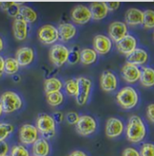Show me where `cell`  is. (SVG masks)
Wrapping results in <instances>:
<instances>
[{
	"label": "cell",
	"mask_w": 154,
	"mask_h": 156,
	"mask_svg": "<svg viewBox=\"0 0 154 156\" xmlns=\"http://www.w3.org/2000/svg\"><path fill=\"white\" fill-rule=\"evenodd\" d=\"M59 39L62 42H68L76 36L75 26L72 23H61L57 27Z\"/></svg>",
	"instance_id": "cell-19"
},
{
	"label": "cell",
	"mask_w": 154,
	"mask_h": 156,
	"mask_svg": "<svg viewBox=\"0 0 154 156\" xmlns=\"http://www.w3.org/2000/svg\"><path fill=\"white\" fill-rule=\"evenodd\" d=\"M122 156H141L140 153L132 147H128L123 150L122 152Z\"/></svg>",
	"instance_id": "cell-38"
},
{
	"label": "cell",
	"mask_w": 154,
	"mask_h": 156,
	"mask_svg": "<svg viewBox=\"0 0 154 156\" xmlns=\"http://www.w3.org/2000/svg\"><path fill=\"white\" fill-rule=\"evenodd\" d=\"M80 61V51L78 47H73L72 49H69V55L67 63L70 65H75Z\"/></svg>",
	"instance_id": "cell-35"
},
{
	"label": "cell",
	"mask_w": 154,
	"mask_h": 156,
	"mask_svg": "<svg viewBox=\"0 0 154 156\" xmlns=\"http://www.w3.org/2000/svg\"><path fill=\"white\" fill-rule=\"evenodd\" d=\"M37 37L43 44H54L59 40L57 27L50 24L42 26L37 31Z\"/></svg>",
	"instance_id": "cell-7"
},
{
	"label": "cell",
	"mask_w": 154,
	"mask_h": 156,
	"mask_svg": "<svg viewBox=\"0 0 154 156\" xmlns=\"http://www.w3.org/2000/svg\"><path fill=\"white\" fill-rule=\"evenodd\" d=\"M106 5L109 11H114L119 8V6L121 5V3L120 2H106Z\"/></svg>",
	"instance_id": "cell-42"
},
{
	"label": "cell",
	"mask_w": 154,
	"mask_h": 156,
	"mask_svg": "<svg viewBox=\"0 0 154 156\" xmlns=\"http://www.w3.org/2000/svg\"><path fill=\"white\" fill-rule=\"evenodd\" d=\"M71 19L76 25H85L92 19V14L88 6L77 5L71 11Z\"/></svg>",
	"instance_id": "cell-10"
},
{
	"label": "cell",
	"mask_w": 154,
	"mask_h": 156,
	"mask_svg": "<svg viewBox=\"0 0 154 156\" xmlns=\"http://www.w3.org/2000/svg\"><path fill=\"white\" fill-rule=\"evenodd\" d=\"M13 35L17 41H24L28 36V24L19 17H16L13 22Z\"/></svg>",
	"instance_id": "cell-18"
},
{
	"label": "cell",
	"mask_w": 154,
	"mask_h": 156,
	"mask_svg": "<svg viewBox=\"0 0 154 156\" xmlns=\"http://www.w3.org/2000/svg\"><path fill=\"white\" fill-rule=\"evenodd\" d=\"M127 33H128V28L126 24L121 21L113 22L108 28V34H109L108 37L115 43H118L125 36H127L128 35Z\"/></svg>",
	"instance_id": "cell-13"
},
{
	"label": "cell",
	"mask_w": 154,
	"mask_h": 156,
	"mask_svg": "<svg viewBox=\"0 0 154 156\" xmlns=\"http://www.w3.org/2000/svg\"><path fill=\"white\" fill-rule=\"evenodd\" d=\"M68 156H88V154L86 153H84L83 151L81 150H75L73 152H71Z\"/></svg>",
	"instance_id": "cell-43"
},
{
	"label": "cell",
	"mask_w": 154,
	"mask_h": 156,
	"mask_svg": "<svg viewBox=\"0 0 154 156\" xmlns=\"http://www.w3.org/2000/svg\"><path fill=\"white\" fill-rule=\"evenodd\" d=\"M3 49H4V41H3L2 37H0V52H1Z\"/></svg>",
	"instance_id": "cell-45"
},
{
	"label": "cell",
	"mask_w": 154,
	"mask_h": 156,
	"mask_svg": "<svg viewBox=\"0 0 154 156\" xmlns=\"http://www.w3.org/2000/svg\"><path fill=\"white\" fill-rule=\"evenodd\" d=\"M153 38H154V34H153Z\"/></svg>",
	"instance_id": "cell-49"
},
{
	"label": "cell",
	"mask_w": 154,
	"mask_h": 156,
	"mask_svg": "<svg viewBox=\"0 0 154 156\" xmlns=\"http://www.w3.org/2000/svg\"><path fill=\"white\" fill-rule=\"evenodd\" d=\"M3 113H4V111H3V108H2V105H1V104H0V116L3 115Z\"/></svg>",
	"instance_id": "cell-46"
},
{
	"label": "cell",
	"mask_w": 154,
	"mask_h": 156,
	"mask_svg": "<svg viewBox=\"0 0 154 156\" xmlns=\"http://www.w3.org/2000/svg\"><path fill=\"white\" fill-rule=\"evenodd\" d=\"M124 131V124L122 121L116 117H111L107 120L105 124V134L108 138H117Z\"/></svg>",
	"instance_id": "cell-11"
},
{
	"label": "cell",
	"mask_w": 154,
	"mask_h": 156,
	"mask_svg": "<svg viewBox=\"0 0 154 156\" xmlns=\"http://www.w3.org/2000/svg\"><path fill=\"white\" fill-rule=\"evenodd\" d=\"M116 48L121 54L127 56L137 48V40L134 37L127 35L118 43H116Z\"/></svg>",
	"instance_id": "cell-17"
},
{
	"label": "cell",
	"mask_w": 154,
	"mask_h": 156,
	"mask_svg": "<svg viewBox=\"0 0 154 156\" xmlns=\"http://www.w3.org/2000/svg\"><path fill=\"white\" fill-rule=\"evenodd\" d=\"M22 5L23 4L15 3V2H5V3L1 4V7H2V9L4 11L7 12V14L10 16H13V17L16 18V17L18 16L19 9H20V6Z\"/></svg>",
	"instance_id": "cell-28"
},
{
	"label": "cell",
	"mask_w": 154,
	"mask_h": 156,
	"mask_svg": "<svg viewBox=\"0 0 154 156\" xmlns=\"http://www.w3.org/2000/svg\"><path fill=\"white\" fill-rule=\"evenodd\" d=\"M69 48L62 44H54L49 50L50 62L56 67H62L67 63Z\"/></svg>",
	"instance_id": "cell-5"
},
{
	"label": "cell",
	"mask_w": 154,
	"mask_h": 156,
	"mask_svg": "<svg viewBox=\"0 0 154 156\" xmlns=\"http://www.w3.org/2000/svg\"><path fill=\"white\" fill-rule=\"evenodd\" d=\"M19 65L15 57L5 58V73L8 76L16 75L19 70Z\"/></svg>",
	"instance_id": "cell-29"
},
{
	"label": "cell",
	"mask_w": 154,
	"mask_h": 156,
	"mask_svg": "<svg viewBox=\"0 0 154 156\" xmlns=\"http://www.w3.org/2000/svg\"><path fill=\"white\" fill-rule=\"evenodd\" d=\"M116 101L121 108L125 110H130L137 105L139 95L137 91L133 87L125 86L117 93Z\"/></svg>",
	"instance_id": "cell-2"
},
{
	"label": "cell",
	"mask_w": 154,
	"mask_h": 156,
	"mask_svg": "<svg viewBox=\"0 0 154 156\" xmlns=\"http://www.w3.org/2000/svg\"><path fill=\"white\" fill-rule=\"evenodd\" d=\"M9 145L5 141L0 142V156H5L8 154L9 152Z\"/></svg>",
	"instance_id": "cell-39"
},
{
	"label": "cell",
	"mask_w": 154,
	"mask_h": 156,
	"mask_svg": "<svg viewBox=\"0 0 154 156\" xmlns=\"http://www.w3.org/2000/svg\"><path fill=\"white\" fill-rule=\"evenodd\" d=\"M148 53L142 49V48H136L132 53H131L129 55H127V63H130L134 66H142L148 61Z\"/></svg>",
	"instance_id": "cell-22"
},
{
	"label": "cell",
	"mask_w": 154,
	"mask_h": 156,
	"mask_svg": "<svg viewBox=\"0 0 154 156\" xmlns=\"http://www.w3.org/2000/svg\"><path fill=\"white\" fill-rule=\"evenodd\" d=\"M79 117H80V115L77 114L76 112L71 111V112H68L66 114V115H65V119L66 120L68 124L75 125L76 122H78V120H79Z\"/></svg>",
	"instance_id": "cell-37"
},
{
	"label": "cell",
	"mask_w": 154,
	"mask_h": 156,
	"mask_svg": "<svg viewBox=\"0 0 154 156\" xmlns=\"http://www.w3.org/2000/svg\"><path fill=\"white\" fill-rule=\"evenodd\" d=\"M89 9L92 14V19L97 21L105 18L109 13L106 2H93L90 5Z\"/></svg>",
	"instance_id": "cell-20"
},
{
	"label": "cell",
	"mask_w": 154,
	"mask_h": 156,
	"mask_svg": "<svg viewBox=\"0 0 154 156\" xmlns=\"http://www.w3.org/2000/svg\"><path fill=\"white\" fill-rule=\"evenodd\" d=\"M64 88L65 90V93L68 95L71 96H75L77 94V89H78V83H77L76 79L71 78L65 81L64 84Z\"/></svg>",
	"instance_id": "cell-33"
},
{
	"label": "cell",
	"mask_w": 154,
	"mask_h": 156,
	"mask_svg": "<svg viewBox=\"0 0 154 156\" xmlns=\"http://www.w3.org/2000/svg\"><path fill=\"white\" fill-rule=\"evenodd\" d=\"M17 17L23 19L27 24H33L37 20V13L32 7L26 5H22L20 6Z\"/></svg>",
	"instance_id": "cell-25"
},
{
	"label": "cell",
	"mask_w": 154,
	"mask_h": 156,
	"mask_svg": "<svg viewBox=\"0 0 154 156\" xmlns=\"http://www.w3.org/2000/svg\"><path fill=\"white\" fill-rule=\"evenodd\" d=\"M147 117L150 122L154 123V104H151L147 107Z\"/></svg>",
	"instance_id": "cell-41"
},
{
	"label": "cell",
	"mask_w": 154,
	"mask_h": 156,
	"mask_svg": "<svg viewBox=\"0 0 154 156\" xmlns=\"http://www.w3.org/2000/svg\"><path fill=\"white\" fill-rule=\"evenodd\" d=\"M10 156H30L28 149L22 144H15L10 149Z\"/></svg>",
	"instance_id": "cell-34"
},
{
	"label": "cell",
	"mask_w": 154,
	"mask_h": 156,
	"mask_svg": "<svg viewBox=\"0 0 154 156\" xmlns=\"http://www.w3.org/2000/svg\"><path fill=\"white\" fill-rule=\"evenodd\" d=\"M51 151L49 142L44 138H39L32 145L33 156H48Z\"/></svg>",
	"instance_id": "cell-23"
},
{
	"label": "cell",
	"mask_w": 154,
	"mask_h": 156,
	"mask_svg": "<svg viewBox=\"0 0 154 156\" xmlns=\"http://www.w3.org/2000/svg\"><path fill=\"white\" fill-rule=\"evenodd\" d=\"M100 85L104 92L110 93L115 91L118 86V80L116 76L109 70L103 71L100 77Z\"/></svg>",
	"instance_id": "cell-15"
},
{
	"label": "cell",
	"mask_w": 154,
	"mask_h": 156,
	"mask_svg": "<svg viewBox=\"0 0 154 156\" xmlns=\"http://www.w3.org/2000/svg\"><path fill=\"white\" fill-rule=\"evenodd\" d=\"M142 25L146 29L154 28V10L148 9L143 12Z\"/></svg>",
	"instance_id": "cell-32"
},
{
	"label": "cell",
	"mask_w": 154,
	"mask_h": 156,
	"mask_svg": "<svg viewBox=\"0 0 154 156\" xmlns=\"http://www.w3.org/2000/svg\"><path fill=\"white\" fill-rule=\"evenodd\" d=\"M112 40L104 35H97L93 40V50L97 53V55H106L112 49Z\"/></svg>",
	"instance_id": "cell-14"
},
{
	"label": "cell",
	"mask_w": 154,
	"mask_h": 156,
	"mask_svg": "<svg viewBox=\"0 0 154 156\" xmlns=\"http://www.w3.org/2000/svg\"><path fill=\"white\" fill-rule=\"evenodd\" d=\"M64 88V83L57 77H49L44 80V90L45 94H51L54 92H61Z\"/></svg>",
	"instance_id": "cell-26"
},
{
	"label": "cell",
	"mask_w": 154,
	"mask_h": 156,
	"mask_svg": "<svg viewBox=\"0 0 154 156\" xmlns=\"http://www.w3.org/2000/svg\"><path fill=\"white\" fill-rule=\"evenodd\" d=\"M16 60L17 61L19 66H28L31 65L35 59V51L32 47L22 46L16 52Z\"/></svg>",
	"instance_id": "cell-12"
},
{
	"label": "cell",
	"mask_w": 154,
	"mask_h": 156,
	"mask_svg": "<svg viewBox=\"0 0 154 156\" xmlns=\"http://www.w3.org/2000/svg\"><path fill=\"white\" fill-rule=\"evenodd\" d=\"M143 21V12L138 8H130L125 13V24L126 26H139Z\"/></svg>",
	"instance_id": "cell-21"
},
{
	"label": "cell",
	"mask_w": 154,
	"mask_h": 156,
	"mask_svg": "<svg viewBox=\"0 0 154 156\" xmlns=\"http://www.w3.org/2000/svg\"><path fill=\"white\" fill-rule=\"evenodd\" d=\"M0 104L5 114H12L23 106V100L14 91H5L0 95Z\"/></svg>",
	"instance_id": "cell-4"
},
{
	"label": "cell",
	"mask_w": 154,
	"mask_h": 156,
	"mask_svg": "<svg viewBox=\"0 0 154 156\" xmlns=\"http://www.w3.org/2000/svg\"><path fill=\"white\" fill-rule=\"evenodd\" d=\"M141 156H154V144H142L140 152Z\"/></svg>",
	"instance_id": "cell-36"
},
{
	"label": "cell",
	"mask_w": 154,
	"mask_h": 156,
	"mask_svg": "<svg viewBox=\"0 0 154 156\" xmlns=\"http://www.w3.org/2000/svg\"><path fill=\"white\" fill-rule=\"evenodd\" d=\"M65 100V96L62 92H54L46 94V102L52 107H56L62 105Z\"/></svg>",
	"instance_id": "cell-30"
},
{
	"label": "cell",
	"mask_w": 154,
	"mask_h": 156,
	"mask_svg": "<svg viewBox=\"0 0 154 156\" xmlns=\"http://www.w3.org/2000/svg\"><path fill=\"white\" fill-rule=\"evenodd\" d=\"M141 84L144 87L150 88L154 86V69L152 67L143 66L141 69L140 80Z\"/></svg>",
	"instance_id": "cell-24"
},
{
	"label": "cell",
	"mask_w": 154,
	"mask_h": 156,
	"mask_svg": "<svg viewBox=\"0 0 154 156\" xmlns=\"http://www.w3.org/2000/svg\"><path fill=\"white\" fill-rule=\"evenodd\" d=\"M52 117L54 118L55 123H60V122H62L65 120V115L61 111H55V112H54Z\"/></svg>",
	"instance_id": "cell-40"
},
{
	"label": "cell",
	"mask_w": 154,
	"mask_h": 156,
	"mask_svg": "<svg viewBox=\"0 0 154 156\" xmlns=\"http://www.w3.org/2000/svg\"><path fill=\"white\" fill-rule=\"evenodd\" d=\"M78 83L76 95L75 96V102L78 105H84L89 100L91 90H92V81L83 76L76 78Z\"/></svg>",
	"instance_id": "cell-8"
},
{
	"label": "cell",
	"mask_w": 154,
	"mask_h": 156,
	"mask_svg": "<svg viewBox=\"0 0 154 156\" xmlns=\"http://www.w3.org/2000/svg\"><path fill=\"white\" fill-rule=\"evenodd\" d=\"M5 156H10V155H9V154H7V155H5Z\"/></svg>",
	"instance_id": "cell-48"
},
{
	"label": "cell",
	"mask_w": 154,
	"mask_h": 156,
	"mask_svg": "<svg viewBox=\"0 0 154 156\" xmlns=\"http://www.w3.org/2000/svg\"><path fill=\"white\" fill-rule=\"evenodd\" d=\"M126 136L128 141L133 144L142 142L146 136V126L142 119L138 115L130 117L126 126Z\"/></svg>",
	"instance_id": "cell-1"
},
{
	"label": "cell",
	"mask_w": 154,
	"mask_h": 156,
	"mask_svg": "<svg viewBox=\"0 0 154 156\" xmlns=\"http://www.w3.org/2000/svg\"><path fill=\"white\" fill-rule=\"evenodd\" d=\"M15 126L9 122H0V142L5 141L6 138L14 132Z\"/></svg>",
	"instance_id": "cell-31"
},
{
	"label": "cell",
	"mask_w": 154,
	"mask_h": 156,
	"mask_svg": "<svg viewBox=\"0 0 154 156\" xmlns=\"http://www.w3.org/2000/svg\"><path fill=\"white\" fill-rule=\"evenodd\" d=\"M5 73V58L0 55V77H2V76Z\"/></svg>",
	"instance_id": "cell-44"
},
{
	"label": "cell",
	"mask_w": 154,
	"mask_h": 156,
	"mask_svg": "<svg viewBox=\"0 0 154 156\" xmlns=\"http://www.w3.org/2000/svg\"><path fill=\"white\" fill-rule=\"evenodd\" d=\"M121 76L125 82L129 83H134L140 80L141 69L137 66L126 63L121 67Z\"/></svg>",
	"instance_id": "cell-16"
},
{
	"label": "cell",
	"mask_w": 154,
	"mask_h": 156,
	"mask_svg": "<svg viewBox=\"0 0 154 156\" xmlns=\"http://www.w3.org/2000/svg\"><path fill=\"white\" fill-rule=\"evenodd\" d=\"M1 4H2V3H1V2H0V6H1Z\"/></svg>",
	"instance_id": "cell-47"
},
{
	"label": "cell",
	"mask_w": 154,
	"mask_h": 156,
	"mask_svg": "<svg viewBox=\"0 0 154 156\" xmlns=\"http://www.w3.org/2000/svg\"><path fill=\"white\" fill-rule=\"evenodd\" d=\"M97 129V122L91 115H80L75 124V130L78 134L82 136H88L93 134Z\"/></svg>",
	"instance_id": "cell-9"
},
{
	"label": "cell",
	"mask_w": 154,
	"mask_h": 156,
	"mask_svg": "<svg viewBox=\"0 0 154 156\" xmlns=\"http://www.w3.org/2000/svg\"><path fill=\"white\" fill-rule=\"evenodd\" d=\"M32 156H33V155H32Z\"/></svg>",
	"instance_id": "cell-50"
},
{
	"label": "cell",
	"mask_w": 154,
	"mask_h": 156,
	"mask_svg": "<svg viewBox=\"0 0 154 156\" xmlns=\"http://www.w3.org/2000/svg\"><path fill=\"white\" fill-rule=\"evenodd\" d=\"M97 53L93 48H83L80 51V62L84 66H89L96 62Z\"/></svg>",
	"instance_id": "cell-27"
},
{
	"label": "cell",
	"mask_w": 154,
	"mask_h": 156,
	"mask_svg": "<svg viewBox=\"0 0 154 156\" xmlns=\"http://www.w3.org/2000/svg\"><path fill=\"white\" fill-rule=\"evenodd\" d=\"M18 138L22 145H33L39 139V133L36 125L30 123L23 124L19 129Z\"/></svg>",
	"instance_id": "cell-6"
},
{
	"label": "cell",
	"mask_w": 154,
	"mask_h": 156,
	"mask_svg": "<svg viewBox=\"0 0 154 156\" xmlns=\"http://www.w3.org/2000/svg\"><path fill=\"white\" fill-rule=\"evenodd\" d=\"M36 127L38 131L39 134H41L44 139H51L55 135L56 132V123L52 115L47 114H41L39 115Z\"/></svg>",
	"instance_id": "cell-3"
}]
</instances>
